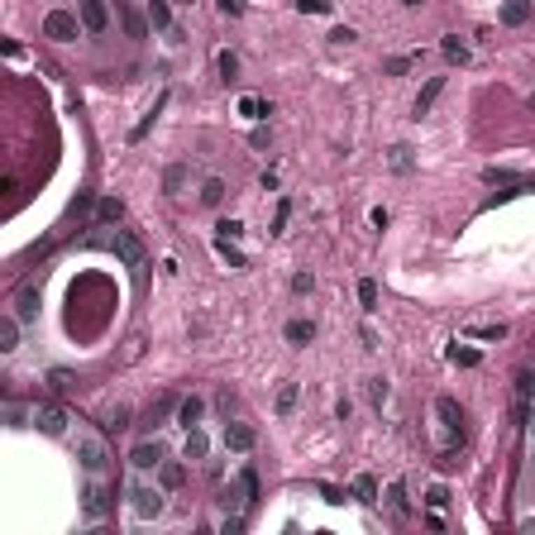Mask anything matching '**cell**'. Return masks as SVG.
I'll use <instances>...</instances> for the list:
<instances>
[{
	"label": "cell",
	"mask_w": 535,
	"mask_h": 535,
	"mask_svg": "<svg viewBox=\"0 0 535 535\" xmlns=\"http://www.w3.org/2000/svg\"><path fill=\"white\" fill-rule=\"evenodd\" d=\"M162 507H167L162 487H153V482H144V478H134V482H130V511L139 516V521H158Z\"/></svg>",
	"instance_id": "1"
},
{
	"label": "cell",
	"mask_w": 535,
	"mask_h": 535,
	"mask_svg": "<svg viewBox=\"0 0 535 535\" xmlns=\"http://www.w3.org/2000/svg\"><path fill=\"white\" fill-rule=\"evenodd\" d=\"M516 397H521V401H535V373H531V368H521V373H516Z\"/></svg>",
	"instance_id": "31"
},
{
	"label": "cell",
	"mask_w": 535,
	"mask_h": 535,
	"mask_svg": "<svg viewBox=\"0 0 535 535\" xmlns=\"http://www.w3.org/2000/svg\"><path fill=\"white\" fill-rule=\"evenodd\" d=\"M20 316H5V321H0V354H15V349H20Z\"/></svg>",
	"instance_id": "14"
},
{
	"label": "cell",
	"mask_w": 535,
	"mask_h": 535,
	"mask_svg": "<svg viewBox=\"0 0 535 535\" xmlns=\"http://www.w3.org/2000/svg\"><path fill=\"white\" fill-rule=\"evenodd\" d=\"M440 48H445V57H450V62H468V48H464V39H459V34H450Z\"/></svg>",
	"instance_id": "28"
},
{
	"label": "cell",
	"mask_w": 535,
	"mask_h": 535,
	"mask_svg": "<svg viewBox=\"0 0 535 535\" xmlns=\"http://www.w3.org/2000/svg\"><path fill=\"white\" fill-rule=\"evenodd\" d=\"M77 459H81V468L96 478V473H106V464H110V454H106V445L96 440V435H81L77 440Z\"/></svg>",
	"instance_id": "3"
},
{
	"label": "cell",
	"mask_w": 535,
	"mask_h": 535,
	"mask_svg": "<svg viewBox=\"0 0 535 535\" xmlns=\"http://www.w3.org/2000/svg\"><path fill=\"white\" fill-rule=\"evenodd\" d=\"M468 335H473V340H502V335H507V325H473Z\"/></svg>",
	"instance_id": "39"
},
{
	"label": "cell",
	"mask_w": 535,
	"mask_h": 535,
	"mask_svg": "<svg viewBox=\"0 0 535 535\" xmlns=\"http://www.w3.org/2000/svg\"><path fill=\"white\" fill-rule=\"evenodd\" d=\"M201 416H206V401H201V397H182V401H177V426H182V430L201 426Z\"/></svg>",
	"instance_id": "13"
},
{
	"label": "cell",
	"mask_w": 535,
	"mask_h": 535,
	"mask_svg": "<svg viewBox=\"0 0 535 535\" xmlns=\"http://www.w3.org/2000/svg\"><path fill=\"white\" fill-rule=\"evenodd\" d=\"M125 426H130V406H115L106 416V430H125Z\"/></svg>",
	"instance_id": "40"
},
{
	"label": "cell",
	"mask_w": 535,
	"mask_h": 535,
	"mask_svg": "<svg viewBox=\"0 0 535 535\" xmlns=\"http://www.w3.org/2000/svg\"><path fill=\"white\" fill-rule=\"evenodd\" d=\"M301 15H330V0H296Z\"/></svg>",
	"instance_id": "43"
},
{
	"label": "cell",
	"mask_w": 535,
	"mask_h": 535,
	"mask_svg": "<svg viewBox=\"0 0 535 535\" xmlns=\"http://www.w3.org/2000/svg\"><path fill=\"white\" fill-rule=\"evenodd\" d=\"M387 497H392V507H397V511H411V502H406V487H401V482H392V492H387Z\"/></svg>",
	"instance_id": "45"
},
{
	"label": "cell",
	"mask_w": 535,
	"mask_h": 535,
	"mask_svg": "<svg viewBox=\"0 0 535 535\" xmlns=\"http://www.w3.org/2000/svg\"><path fill=\"white\" fill-rule=\"evenodd\" d=\"M115 15H120V25H125V34H130V39H148V20L134 10L130 0H115Z\"/></svg>",
	"instance_id": "10"
},
{
	"label": "cell",
	"mask_w": 535,
	"mask_h": 535,
	"mask_svg": "<svg viewBox=\"0 0 535 535\" xmlns=\"http://www.w3.org/2000/svg\"><path fill=\"white\" fill-rule=\"evenodd\" d=\"M287 340H292V345H311V340H316V325L311 321H287Z\"/></svg>",
	"instance_id": "23"
},
{
	"label": "cell",
	"mask_w": 535,
	"mask_h": 535,
	"mask_svg": "<svg viewBox=\"0 0 535 535\" xmlns=\"http://www.w3.org/2000/svg\"><path fill=\"white\" fill-rule=\"evenodd\" d=\"M526 20H531V0H507V5H502V25H526Z\"/></svg>",
	"instance_id": "18"
},
{
	"label": "cell",
	"mask_w": 535,
	"mask_h": 535,
	"mask_svg": "<svg viewBox=\"0 0 535 535\" xmlns=\"http://www.w3.org/2000/svg\"><path fill=\"white\" fill-rule=\"evenodd\" d=\"M482 182H487V187H511V182H521V177H516L511 167H487V172H482Z\"/></svg>",
	"instance_id": "27"
},
{
	"label": "cell",
	"mask_w": 535,
	"mask_h": 535,
	"mask_svg": "<svg viewBox=\"0 0 535 535\" xmlns=\"http://www.w3.org/2000/svg\"><path fill=\"white\" fill-rule=\"evenodd\" d=\"M296 397H301V387H296V382H282V392H277V416H292Z\"/></svg>",
	"instance_id": "24"
},
{
	"label": "cell",
	"mask_w": 535,
	"mask_h": 535,
	"mask_svg": "<svg viewBox=\"0 0 535 535\" xmlns=\"http://www.w3.org/2000/svg\"><path fill=\"white\" fill-rule=\"evenodd\" d=\"M239 115H249V120H263V115H272V106H268V101H258V96H239Z\"/></svg>",
	"instance_id": "26"
},
{
	"label": "cell",
	"mask_w": 535,
	"mask_h": 535,
	"mask_svg": "<svg viewBox=\"0 0 535 535\" xmlns=\"http://www.w3.org/2000/svg\"><path fill=\"white\" fill-rule=\"evenodd\" d=\"M172 411H177V397H172V392H167V397H158V406H153V411H148V430H158L162 421H167V416H172Z\"/></svg>",
	"instance_id": "19"
},
{
	"label": "cell",
	"mask_w": 535,
	"mask_h": 535,
	"mask_svg": "<svg viewBox=\"0 0 535 535\" xmlns=\"http://www.w3.org/2000/svg\"><path fill=\"white\" fill-rule=\"evenodd\" d=\"M387 397H392V387H387V377H368V401H373V406H382Z\"/></svg>",
	"instance_id": "32"
},
{
	"label": "cell",
	"mask_w": 535,
	"mask_h": 535,
	"mask_svg": "<svg viewBox=\"0 0 535 535\" xmlns=\"http://www.w3.org/2000/svg\"><path fill=\"white\" fill-rule=\"evenodd\" d=\"M201 201H206V206H220V201H225V182H220V177H206V187H201Z\"/></svg>",
	"instance_id": "29"
},
{
	"label": "cell",
	"mask_w": 535,
	"mask_h": 535,
	"mask_svg": "<svg viewBox=\"0 0 535 535\" xmlns=\"http://www.w3.org/2000/svg\"><path fill=\"white\" fill-rule=\"evenodd\" d=\"M321 497L330 502V507H340V502H345V492H340V487H321Z\"/></svg>",
	"instance_id": "48"
},
{
	"label": "cell",
	"mask_w": 535,
	"mask_h": 535,
	"mask_svg": "<svg viewBox=\"0 0 535 535\" xmlns=\"http://www.w3.org/2000/svg\"><path fill=\"white\" fill-rule=\"evenodd\" d=\"M158 482L162 487H182V482H187V468H182L177 459H162L158 464Z\"/></svg>",
	"instance_id": "16"
},
{
	"label": "cell",
	"mask_w": 535,
	"mask_h": 535,
	"mask_svg": "<svg viewBox=\"0 0 535 535\" xmlns=\"http://www.w3.org/2000/svg\"><path fill=\"white\" fill-rule=\"evenodd\" d=\"M215 62H220V77H225V81H235V77H239V57L230 53V48H225V53L215 57Z\"/></svg>",
	"instance_id": "34"
},
{
	"label": "cell",
	"mask_w": 535,
	"mask_h": 535,
	"mask_svg": "<svg viewBox=\"0 0 535 535\" xmlns=\"http://www.w3.org/2000/svg\"><path fill=\"white\" fill-rule=\"evenodd\" d=\"M215 230H220V239H239V235H244V225H239V220H220Z\"/></svg>",
	"instance_id": "44"
},
{
	"label": "cell",
	"mask_w": 535,
	"mask_h": 535,
	"mask_svg": "<svg viewBox=\"0 0 535 535\" xmlns=\"http://www.w3.org/2000/svg\"><path fill=\"white\" fill-rule=\"evenodd\" d=\"M39 306H43V292H39L34 282H29V287H20V296H15V316L29 325V321H39Z\"/></svg>",
	"instance_id": "11"
},
{
	"label": "cell",
	"mask_w": 535,
	"mask_h": 535,
	"mask_svg": "<svg viewBox=\"0 0 535 535\" xmlns=\"http://www.w3.org/2000/svg\"><path fill=\"white\" fill-rule=\"evenodd\" d=\"M177 5H191V0H177Z\"/></svg>",
	"instance_id": "51"
},
{
	"label": "cell",
	"mask_w": 535,
	"mask_h": 535,
	"mask_svg": "<svg viewBox=\"0 0 535 535\" xmlns=\"http://www.w3.org/2000/svg\"><path fill=\"white\" fill-rule=\"evenodd\" d=\"M239 487H244V497H249V507H253V502H258V473H253V468H244V473H239Z\"/></svg>",
	"instance_id": "35"
},
{
	"label": "cell",
	"mask_w": 535,
	"mask_h": 535,
	"mask_svg": "<svg viewBox=\"0 0 535 535\" xmlns=\"http://www.w3.org/2000/svg\"><path fill=\"white\" fill-rule=\"evenodd\" d=\"M311 287H316V277H311V272H296V277H292V292H301V296H306Z\"/></svg>",
	"instance_id": "46"
},
{
	"label": "cell",
	"mask_w": 535,
	"mask_h": 535,
	"mask_svg": "<svg viewBox=\"0 0 535 535\" xmlns=\"http://www.w3.org/2000/svg\"><path fill=\"white\" fill-rule=\"evenodd\" d=\"M354 497H359L363 507H373V502H377V482L368 478V473H359V478H354Z\"/></svg>",
	"instance_id": "22"
},
{
	"label": "cell",
	"mask_w": 535,
	"mask_h": 535,
	"mask_svg": "<svg viewBox=\"0 0 535 535\" xmlns=\"http://www.w3.org/2000/svg\"><path fill=\"white\" fill-rule=\"evenodd\" d=\"M287 215H292V206L282 201V206H277V215H272V235H282V225H287Z\"/></svg>",
	"instance_id": "47"
},
{
	"label": "cell",
	"mask_w": 535,
	"mask_h": 535,
	"mask_svg": "<svg viewBox=\"0 0 535 535\" xmlns=\"http://www.w3.org/2000/svg\"><path fill=\"white\" fill-rule=\"evenodd\" d=\"M401 5H411V10H416V5H426V0H401Z\"/></svg>",
	"instance_id": "50"
},
{
	"label": "cell",
	"mask_w": 535,
	"mask_h": 535,
	"mask_svg": "<svg viewBox=\"0 0 535 535\" xmlns=\"http://www.w3.org/2000/svg\"><path fill=\"white\" fill-rule=\"evenodd\" d=\"M81 511H86V521H101L110 511V497H106V487L101 482H91L86 492H81Z\"/></svg>",
	"instance_id": "12"
},
{
	"label": "cell",
	"mask_w": 535,
	"mask_h": 535,
	"mask_svg": "<svg viewBox=\"0 0 535 535\" xmlns=\"http://www.w3.org/2000/svg\"><path fill=\"white\" fill-rule=\"evenodd\" d=\"M531 435H535V421H531Z\"/></svg>",
	"instance_id": "52"
},
{
	"label": "cell",
	"mask_w": 535,
	"mask_h": 535,
	"mask_svg": "<svg viewBox=\"0 0 535 535\" xmlns=\"http://www.w3.org/2000/svg\"><path fill=\"white\" fill-rule=\"evenodd\" d=\"M120 215H125V206H120L115 196H106V201H96V220H101V225H115Z\"/></svg>",
	"instance_id": "25"
},
{
	"label": "cell",
	"mask_w": 535,
	"mask_h": 535,
	"mask_svg": "<svg viewBox=\"0 0 535 535\" xmlns=\"http://www.w3.org/2000/svg\"><path fill=\"white\" fill-rule=\"evenodd\" d=\"M253 440H258L253 426H244V421H225V450H230V454H249Z\"/></svg>",
	"instance_id": "9"
},
{
	"label": "cell",
	"mask_w": 535,
	"mask_h": 535,
	"mask_svg": "<svg viewBox=\"0 0 535 535\" xmlns=\"http://www.w3.org/2000/svg\"><path fill=\"white\" fill-rule=\"evenodd\" d=\"M392 167H397V172H411V144H397V148H392Z\"/></svg>",
	"instance_id": "38"
},
{
	"label": "cell",
	"mask_w": 535,
	"mask_h": 535,
	"mask_svg": "<svg viewBox=\"0 0 535 535\" xmlns=\"http://www.w3.org/2000/svg\"><path fill=\"white\" fill-rule=\"evenodd\" d=\"M162 459H167V450H162V440L153 435V440H139L130 450V464H134V473H148V468H158Z\"/></svg>",
	"instance_id": "4"
},
{
	"label": "cell",
	"mask_w": 535,
	"mask_h": 535,
	"mask_svg": "<svg viewBox=\"0 0 535 535\" xmlns=\"http://www.w3.org/2000/svg\"><path fill=\"white\" fill-rule=\"evenodd\" d=\"M440 91H445V77H430L421 86V96H416V115H430V106L440 101Z\"/></svg>",
	"instance_id": "15"
},
{
	"label": "cell",
	"mask_w": 535,
	"mask_h": 535,
	"mask_svg": "<svg viewBox=\"0 0 535 535\" xmlns=\"http://www.w3.org/2000/svg\"><path fill=\"white\" fill-rule=\"evenodd\" d=\"M106 244H110V249H115V253H120L130 268H144V244H139V235H130V230H115Z\"/></svg>",
	"instance_id": "7"
},
{
	"label": "cell",
	"mask_w": 535,
	"mask_h": 535,
	"mask_svg": "<svg viewBox=\"0 0 535 535\" xmlns=\"http://www.w3.org/2000/svg\"><path fill=\"white\" fill-rule=\"evenodd\" d=\"M182 182H187V167H182V162L162 172V191H182Z\"/></svg>",
	"instance_id": "33"
},
{
	"label": "cell",
	"mask_w": 535,
	"mask_h": 535,
	"mask_svg": "<svg viewBox=\"0 0 535 535\" xmlns=\"http://www.w3.org/2000/svg\"><path fill=\"white\" fill-rule=\"evenodd\" d=\"M450 359H454L459 368H473L478 363V349H450Z\"/></svg>",
	"instance_id": "41"
},
{
	"label": "cell",
	"mask_w": 535,
	"mask_h": 535,
	"mask_svg": "<svg viewBox=\"0 0 535 535\" xmlns=\"http://www.w3.org/2000/svg\"><path fill=\"white\" fill-rule=\"evenodd\" d=\"M435 416H440V426L450 430V440L464 445V411H459L454 397H435Z\"/></svg>",
	"instance_id": "6"
},
{
	"label": "cell",
	"mask_w": 535,
	"mask_h": 535,
	"mask_svg": "<svg viewBox=\"0 0 535 535\" xmlns=\"http://www.w3.org/2000/svg\"><path fill=\"white\" fill-rule=\"evenodd\" d=\"M206 450H211L206 430H201V426H191V430H187V459H206Z\"/></svg>",
	"instance_id": "20"
},
{
	"label": "cell",
	"mask_w": 535,
	"mask_h": 535,
	"mask_svg": "<svg viewBox=\"0 0 535 535\" xmlns=\"http://www.w3.org/2000/svg\"><path fill=\"white\" fill-rule=\"evenodd\" d=\"M148 20H153V29H162V34H177V29H172V5H167V0H148Z\"/></svg>",
	"instance_id": "17"
},
{
	"label": "cell",
	"mask_w": 535,
	"mask_h": 535,
	"mask_svg": "<svg viewBox=\"0 0 535 535\" xmlns=\"http://www.w3.org/2000/svg\"><path fill=\"white\" fill-rule=\"evenodd\" d=\"M77 15H81V25H86V34H106V29H110V10H106V0H81V5H77Z\"/></svg>",
	"instance_id": "8"
},
{
	"label": "cell",
	"mask_w": 535,
	"mask_h": 535,
	"mask_svg": "<svg viewBox=\"0 0 535 535\" xmlns=\"http://www.w3.org/2000/svg\"><path fill=\"white\" fill-rule=\"evenodd\" d=\"M5 426L20 430V426H34V411H25L20 401H5Z\"/></svg>",
	"instance_id": "21"
},
{
	"label": "cell",
	"mask_w": 535,
	"mask_h": 535,
	"mask_svg": "<svg viewBox=\"0 0 535 535\" xmlns=\"http://www.w3.org/2000/svg\"><path fill=\"white\" fill-rule=\"evenodd\" d=\"M215 249H220V258H225L230 268H244V253H239V249H230V239H215Z\"/></svg>",
	"instance_id": "37"
},
{
	"label": "cell",
	"mask_w": 535,
	"mask_h": 535,
	"mask_svg": "<svg viewBox=\"0 0 535 535\" xmlns=\"http://www.w3.org/2000/svg\"><path fill=\"white\" fill-rule=\"evenodd\" d=\"M215 5H220V15H244L239 0H215Z\"/></svg>",
	"instance_id": "49"
},
{
	"label": "cell",
	"mask_w": 535,
	"mask_h": 535,
	"mask_svg": "<svg viewBox=\"0 0 535 535\" xmlns=\"http://www.w3.org/2000/svg\"><path fill=\"white\" fill-rule=\"evenodd\" d=\"M426 502H430L435 511H440V507H450V487H440V482H435V487L426 492Z\"/></svg>",
	"instance_id": "42"
},
{
	"label": "cell",
	"mask_w": 535,
	"mask_h": 535,
	"mask_svg": "<svg viewBox=\"0 0 535 535\" xmlns=\"http://www.w3.org/2000/svg\"><path fill=\"white\" fill-rule=\"evenodd\" d=\"M48 387H53V392H72V387H77V373H67V368H53V373H48Z\"/></svg>",
	"instance_id": "30"
},
{
	"label": "cell",
	"mask_w": 535,
	"mask_h": 535,
	"mask_svg": "<svg viewBox=\"0 0 535 535\" xmlns=\"http://www.w3.org/2000/svg\"><path fill=\"white\" fill-rule=\"evenodd\" d=\"M359 301H363V311H373V306H377V282H373V277L359 282Z\"/></svg>",
	"instance_id": "36"
},
{
	"label": "cell",
	"mask_w": 535,
	"mask_h": 535,
	"mask_svg": "<svg viewBox=\"0 0 535 535\" xmlns=\"http://www.w3.org/2000/svg\"><path fill=\"white\" fill-rule=\"evenodd\" d=\"M81 29L86 25H81V15H72V10H48V20H43V34L57 39V43H72Z\"/></svg>",
	"instance_id": "2"
},
{
	"label": "cell",
	"mask_w": 535,
	"mask_h": 535,
	"mask_svg": "<svg viewBox=\"0 0 535 535\" xmlns=\"http://www.w3.org/2000/svg\"><path fill=\"white\" fill-rule=\"evenodd\" d=\"M34 426L57 440V435H67V411H62V406H53V401H43V406H34Z\"/></svg>",
	"instance_id": "5"
}]
</instances>
